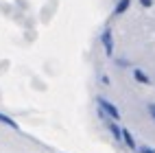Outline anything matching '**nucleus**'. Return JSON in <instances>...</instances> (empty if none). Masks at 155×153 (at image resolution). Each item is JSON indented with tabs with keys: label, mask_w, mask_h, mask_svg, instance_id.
<instances>
[{
	"label": "nucleus",
	"mask_w": 155,
	"mask_h": 153,
	"mask_svg": "<svg viewBox=\"0 0 155 153\" xmlns=\"http://www.w3.org/2000/svg\"><path fill=\"white\" fill-rule=\"evenodd\" d=\"M98 107H101V114H103V116H107V118H111V120H118V118H120L118 107L114 105V103H109L107 98H98Z\"/></svg>",
	"instance_id": "obj_1"
},
{
	"label": "nucleus",
	"mask_w": 155,
	"mask_h": 153,
	"mask_svg": "<svg viewBox=\"0 0 155 153\" xmlns=\"http://www.w3.org/2000/svg\"><path fill=\"white\" fill-rule=\"evenodd\" d=\"M140 5H142V7H151L153 0H140Z\"/></svg>",
	"instance_id": "obj_8"
},
{
	"label": "nucleus",
	"mask_w": 155,
	"mask_h": 153,
	"mask_svg": "<svg viewBox=\"0 0 155 153\" xmlns=\"http://www.w3.org/2000/svg\"><path fill=\"white\" fill-rule=\"evenodd\" d=\"M140 153H155V151H153V149H149V147H142V149H140Z\"/></svg>",
	"instance_id": "obj_9"
},
{
	"label": "nucleus",
	"mask_w": 155,
	"mask_h": 153,
	"mask_svg": "<svg viewBox=\"0 0 155 153\" xmlns=\"http://www.w3.org/2000/svg\"><path fill=\"white\" fill-rule=\"evenodd\" d=\"M133 77H136V81H140V83H149V81H151V79H149L147 75H144L142 70H138V68L133 70Z\"/></svg>",
	"instance_id": "obj_6"
},
{
	"label": "nucleus",
	"mask_w": 155,
	"mask_h": 153,
	"mask_svg": "<svg viewBox=\"0 0 155 153\" xmlns=\"http://www.w3.org/2000/svg\"><path fill=\"white\" fill-rule=\"evenodd\" d=\"M0 122H2V125H7V127H11V129H18V122H15L11 116L2 114V111H0Z\"/></svg>",
	"instance_id": "obj_5"
},
{
	"label": "nucleus",
	"mask_w": 155,
	"mask_h": 153,
	"mask_svg": "<svg viewBox=\"0 0 155 153\" xmlns=\"http://www.w3.org/2000/svg\"><path fill=\"white\" fill-rule=\"evenodd\" d=\"M107 125H109V131H111V136L116 138V140H122V129L116 125V122H114V120H109Z\"/></svg>",
	"instance_id": "obj_4"
},
{
	"label": "nucleus",
	"mask_w": 155,
	"mask_h": 153,
	"mask_svg": "<svg viewBox=\"0 0 155 153\" xmlns=\"http://www.w3.org/2000/svg\"><path fill=\"white\" fill-rule=\"evenodd\" d=\"M149 111H151V116L155 118V103H151V105H149Z\"/></svg>",
	"instance_id": "obj_10"
},
{
	"label": "nucleus",
	"mask_w": 155,
	"mask_h": 153,
	"mask_svg": "<svg viewBox=\"0 0 155 153\" xmlns=\"http://www.w3.org/2000/svg\"><path fill=\"white\" fill-rule=\"evenodd\" d=\"M101 42H103V48H105V53L111 57V55H114V37H111V31H109V28H105V31H103Z\"/></svg>",
	"instance_id": "obj_2"
},
{
	"label": "nucleus",
	"mask_w": 155,
	"mask_h": 153,
	"mask_svg": "<svg viewBox=\"0 0 155 153\" xmlns=\"http://www.w3.org/2000/svg\"><path fill=\"white\" fill-rule=\"evenodd\" d=\"M127 7H129V0H120V2L116 5V11H114V13H116V15L125 13V11H127Z\"/></svg>",
	"instance_id": "obj_7"
},
{
	"label": "nucleus",
	"mask_w": 155,
	"mask_h": 153,
	"mask_svg": "<svg viewBox=\"0 0 155 153\" xmlns=\"http://www.w3.org/2000/svg\"><path fill=\"white\" fill-rule=\"evenodd\" d=\"M122 142H125V145H127V149H138L136 147V140H133V136L129 134V129H122Z\"/></svg>",
	"instance_id": "obj_3"
}]
</instances>
